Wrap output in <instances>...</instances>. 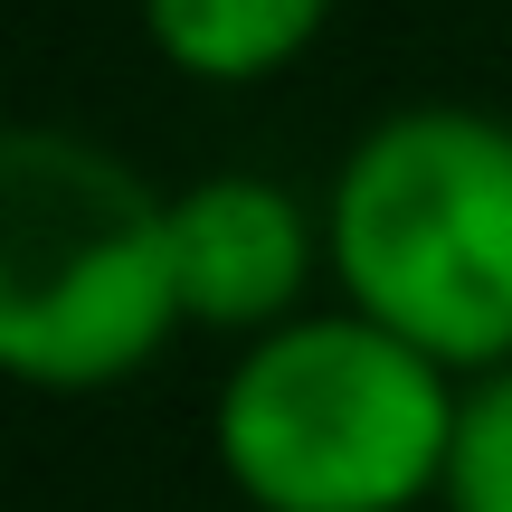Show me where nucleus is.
Here are the masks:
<instances>
[{
	"label": "nucleus",
	"mask_w": 512,
	"mask_h": 512,
	"mask_svg": "<svg viewBox=\"0 0 512 512\" xmlns=\"http://www.w3.org/2000/svg\"><path fill=\"white\" fill-rule=\"evenodd\" d=\"M332 294L475 380L512 370V114L389 105L351 133L323 190Z\"/></svg>",
	"instance_id": "obj_1"
},
{
	"label": "nucleus",
	"mask_w": 512,
	"mask_h": 512,
	"mask_svg": "<svg viewBox=\"0 0 512 512\" xmlns=\"http://www.w3.org/2000/svg\"><path fill=\"white\" fill-rule=\"evenodd\" d=\"M437 512H512V370H475L456 389Z\"/></svg>",
	"instance_id": "obj_6"
},
{
	"label": "nucleus",
	"mask_w": 512,
	"mask_h": 512,
	"mask_svg": "<svg viewBox=\"0 0 512 512\" xmlns=\"http://www.w3.org/2000/svg\"><path fill=\"white\" fill-rule=\"evenodd\" d=\"M143 38L190 86H275L304 67L342 0H133Z\"/></svg>",
	"instance_id": "obj_5"
},
{
	"label": "nucleus",
	"mask_w": 512,
	"mask_h": 512,
	"mask_svg": "<svg viewBox=\"0 0 512 512\" xmlns=\"http://www.w3.org/2000/svg\"><path fill=\"white\" fill-rule=\"evenodd\" d=\"M456 370L351 304H313L228 361L209 446L256 512H418L456 437Z\"/></svg>",
	"instance_id": "obj_3"
},
{
	"label": "nucleus",
	"mask_w": 512,
	"mask_h": 512,
	"mask_svg": "<svg viewBox=\"0 0 512 512\" xmlns=\"http://www.w3.org/2000/svg\"><path fill=\"white\" fill-rule=\"evenodd\" d=\"M171 275H181V323L266 342L304 323L313 275H332L323 247V200L266 181V171H209L171 190Z\"/></svg>",
	"instance_id": "obj_4"
},
{
	"label": "nucleus",
	"mask_w": 512,
	"mask_h": 512,
	"mask_svg": "<svg viewBox=\"0 0 512 512\" xmlns=\"http://www.w3.org/2000/svg\"><path fill=\"white\" fill-rule=\"evenodd\" d=\"M181 323L171 190L114 143L19 124L0 143V361L38 399H95L152 370Z\"/></svg>",
	"instance_id": "obj_2"
}]
</instances>
